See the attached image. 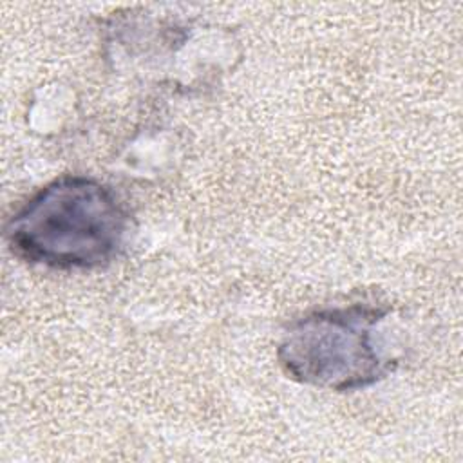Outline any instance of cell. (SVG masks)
<instances>
[{"instance_id": "cell-1", "label": "cell", "mask_w": 463, "mask_h": 463, "mask_svg": "<svg viewBox=\"0 0 463 463\" xmlns=\"http://www.w3.org/2000/svg\"><path fill=\"white\" fill-rule=\"evenodd\" d=\"M130 213L118 194L89 175H61L36 190L5 224L24 262L51 269H98L119 257Z\"/></svg>"}, {"instance_id": "cell-2", "label": "cell", "mask_w": 463, "mask_h": 463, "mask_svg": "<svg viewBox=\"0 0 463 463\" xmlns=\"http://www.w3.org/2000/svg\"><path fill=\"white\" fill-rule=\"evenodd\" d=\"M389 307L354 302L313 309L295 318L277 347L284 374L317 389L349 392L367 389L387 378L398 358L376 342Z\"/></svg>"}]
</instances>
